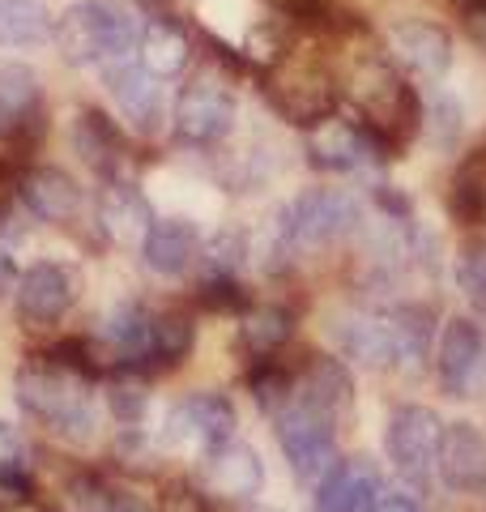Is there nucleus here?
<instances>
[{
  "mask_svg": "<svg viewBox=\"0 0 486 512\" xmlns=\"http://www.w3.org/2000/svg\"><path fill=\"white\" fill-rule=\"evenodd\" d=\"M235 120V99L231 90L214 77H201V82H192L180 103H175V133L192 146H209V141L226 137V128Z\"/></svg>",
  "mask_w": 486,
  "mask_h": 512,
  "instance_id": "obj_10",
  "label": "nucleus"
},
{
  "mask_svg": "<svg viewBox=\"0 0 486 512\" xmlns=\"http://www.w3.org/2000/svg\"><path fill=\"white\" fill-rule=\"evenodd\" d=\"M192 350V320L180 316V312H167L150 320V350H145V359H158V363H180L184 355Z\"/></svg>",
  "mask_w": 486,
  "mask_h": 512,
  "instance_id": "obj_29",
  "label": "nucleus"
},
{
  "mask_svg": "<svg viewBox=\"0 0 486 512\" xmlns=\"http://www.w3.org/2000/svg\"><path fill=\"white\" fill-rule=\"evenodd\" d=\"M337 338H342V350H346L350 359H359L367 367L397 363V325H393V316L354 312V316L342 320Z\"/></svg>",
  "mask_w": 486,
  "mask_h": 512,
  "instance_id": "obj_20",
  "label": "nucleus"
},
{
  "mask_svg": "<svg viewBox=\"0 0 486 512\" xmlns=\"http://www.w3.org/2000/svg\"><path fill=\"white\" fill-rule=\"evenodd\" d=\"M141 256L154 274H184L188 261L197 256V231L184 218H162L141 244Z\"/></svg>",
  "mask_w": 486,
  "mask_h": 512,
  "instance_id": "obj_22",
  "label": "nucleus"
},
{
  "mask_svg": "<svg viewBox=\"0 0 486 512\" xmlns=\"http://www.w3.org/2000/svg\"><path fill=\"white\" fill-rule=\"evenodd\" d=\"M103 342L116 359H141L150 350V316L137 303H120L103 320Z\"/></svg>",
  "mask_w": 486,
  "mask_h": 512,
  "instance_id": "obj_27",
  "label": "nucleus"
},
{
  "mask_svg": "<svg viewBox=\"0 0 486 512\" xmlns=\"http://www.w3.org/2000/svg\"><path fill=\"white\" fill-rule=\"evenodd\" d=\"M440 384L448 397H478L486 389V333L474 320H448L440 338Z\"/></svg>",
  "mask_w": 486,
  "mask_h": 512,
  "instance_id": "obj_8",
  "label": "nucleus"
},
{
  "mask_svg": "<svg viewBox=\"0 0 486 512\" xmlns=\"http://www.w3.org/2000/svg\"><path fill=\"white\" fill-rule=\"evenodd\" d=\"M461 291L469 299V308L486 316V244L465 248L461 256Z\"/></svg>",
  "mask_w": 486,
  "mask_h": 512,
  "instance_id": "obj_34",
  "label": "nucleus"
},
{
  "mask_svg": "<svg viewBox=\"0 0 486 512\" xmlns=\"http://www.w3.org/2000/svg\"><path fill=\"white\" fill-rule=\"evenodd\" d=\"M60 508L64 512H111V491L99 483V478L81 474V478H73V483L64 487Z\"/></svg>",
  "mask_w": 486,
  "mask_h": 512,
  "instance_id": "obj_33",
  "label": "nucleus"
},
{
  "mask_svg": "<svg viewBox=\"0 0 486 512\" xmlns=\"http://www.w3.org/2000/svg\"><path fill=\"white\" fill-rule=\"evenodd\" d=\"M52 35H56V52L69 64L124 56V52H133V43H141L137 26L120 9H111L107 0H77V5H69L56 18Z\"/></svg>",
  "mask_w": 486,
  "mask_h": 512,
  "instance_id": "obj_2",
  "label": "nucleus"
},
{
  "mask_svg": "<svg viewBox=\"0 0 486 512\" xmlns=\"http://www.w3.org/2000/svg\"><path fill=\"white\" fill-rule=\"evenodd\" d=\"M137 52H141V69L154 73L158 82H162V77L184 73V64H188V56H192V43H188V35H184V26H175L171 18H154L150 26L141 30Z\"/></svg>",
  "mask_w": 486,
  "mask_h": 512,
  "instance_id": "obj_21",
  "label": "nucleus"
},
{
  "mask_svg": "<svg viewBox=\"0 0 486 512\" xmlns=\"http://www.w3.org/2000/svg\"><path fill=\"white\" fill-rule=\"evenodd\" d=\"M9 286H13V261L0 252V291H9Z\"/></svg>",
  "mask_w": 486,
  "mask_h": 512,
  "instance_id": "obj_44",
  "label": "nucleus"
},
{
  "mask_svg": "<svg viewBox=\"0 0 486 512\" xmlns=\"http://www.w3.org/2000/svg\"><path fill=\"white\" fill-rule=\"evenodd\" d=\"M235 431V406L222 393H192L175 402L167 414V440L188 448V453H214L231 440Z\"/></svg>",
  "mask_w": 486,
  "mask_h": 512,
  "instance_id": "obj_7",
  "label": "nucleus"
},
{
  "mask_svg": "<svg viewBox=\"0 0 486 512\" xmlns=\"http://www.w3.org/2000/svg\"><path fill=\"white\" fill-rule=\"evenodd\" d=\"M107 406L124 427H137L145 419V406H150V393H145V380L137 376H116L107 384Z\"/></svg>",
  "mask_w": 486,
  "mask_h": 512,
  "instance_id": "obj_30",
  "label": "nucleus"
},
{
  "mask_svg": "<svg viewBox=\"0 0 486 512\" xmlns=\"http://www.w3.org/2000/svg\"><path fill=\"white\" fill-rule=\"evenodd\" d=\"M290 393H295V380H290L282 367L261 363V372H252V397H256V402H261L269 414H278V410L290 402Z\"/></svg>",
  "mask_w": 486,
  "mask_h": 512,
  "instance_id": "obj_32",
  "label": "nucleus"
},
{
  "mask_svg": "<svg viewBox=\"0 0 486 512\" xmlns=\"http://www.w3.org/2000/svg\"><path fill=\"white\" fill-rule=\"evenodd\" d=\"M18 406L69 440H86L94 431V414H90L86 393H81V376L64 372L56 359L22 367L18 372Z\"/></svg>",
  "mask_w": 486,
  "mask_h": 512,
  "instance_id": "obj_1",
  "label": "nucleus"
},
{
  "mask_svg": "<svg viewBox=\"0 0 486 512\" xmlns=\"http://www.w3.org/2000/svg\"><path fill=\"white\" fill-rule=\"evenodd\" d=\"M111 512H150V508L141 500H133V495H116V500H111Z\"/></svg>",
  "mask_w": 486,
  "mask_h": 512,
  "instance_id": "obj_42",
  "label": "nucleus"
},
{
  "mask_svg": "<svg viewBox=\"0 0 486 512\" xmlns=\"http://www.w3.org/2000/svg\"><path fill=\"white\" fill-rule=\"evenodd\" d=\"M39 111V77L26 64H5L0 69V137L18 128Z\"/></svg>",
  "mask_w": 486,
  "mask_h": 512,
  "instance_id": "obj_24",
  "label": "nucleus"
},
{
  "mask_svg": "<svg viewBox=\"0 0 486 512\" xmlns=\"http://www.w3.org/2000/svg\"><path fill=\"white\" fill-rule=\"evenodd\" d=\"M107 90H111V99H116L120 116L133 124L137 133H154L162 120V86L154 73H145L141 64H111Z\"/></svg>",
  "mask_w": 486,
  "mask_h": 512,
  "instance_id": "obj_16",
  "label": "nucleus"
},
{
  "mask_svg": "<svg viewBox=\"0 0 486 512\" xmlns=\"http://www.w3.org/2000/svg\"><path fill=\"white\" fill-rule=\"evenodd\" d=\"M452 214L461 222H482L486 218V184L478 175H461L457 184H452Z\"/></svg>",
  "mask_w": 486,
  "mask_h": 512,
  "instance_id": "obj_35",
  "label": "nucleus"
},
{
  "mask_svg": "<svg viewBox=\"0 0 486 512\" xmlns=\"http://www.w3.org/2000/svg\"><path fill=\"white\" fill-rule=\"evenodd\" d=\"M273 103H278L290 120L299 124H320L333 111V77L320 64H290L286 73L273 77Z\"/></svg>",
  "mask_w": 486,
  "mask_h": 512,
  "instance_id": "obj_11",
  "label": "nucleus"
},
{
  "mask_svg": "<svg viewBox=\"0 0 486 512\" xmlns=\"http://www.w3.org/2000/svg\"><path fill=\"white\" fill-rule=\"evenodd\" d=\"M440 436L444 423L435 419V410L427 406H401L393 419H388V461L397 466V474H405L410 483H423L435 466V453H440Z\"/></svg>",
  "mask_w": 486,
  "mask_h": 512,
  "instance_id": "obj_6",
  "label": "nucleus"
},
{
  "mask_svg": "<svg viewBox=\"0 0 486 512\" xmlns=\"http://www.w3.org/2000/svg\"><path fill=\"white\" fill-rule=\"evenodd\" d=\"M18 192H22L26 210L35 214V218H43V222H69L81 210V188L73 184V175H64L60 167H35V171H26Z\"/></svg>",
  "mask_w": 486,
  "mask_h": 512,
  "instance_id": "obj_18",
  "label": "nucleus"
},
{
  "mask_svg": "<svg viewBox=\"0 0 486 512\" xmlns=\"http://www.w3.org/2000/svg\"><path fill=\"white\" fill-rule=\"evenodd\" d=\"M278 9H286V13H307V9H316L320 0H273Z\"/></svg>",
  "mask_w": 486,
  "mask_h": 512,
  "instance_id": "obj_43",
  "label": "nucleus"
},
{
  "mask_svg": "<svg viewBox=\"0 0 486 512\" xmlns=\"http://www.w3.org/2000/svg\"><path fill=\"white\" fill-rule=\"evenodd\" d=\"M290 333H295V316L286 308H256V312L243 316V325H239L243 346L261 359L273 355V350H282L290 342Z\"/></svg>",
  "mask_w": 486,
  "mask_h": 512,
  "instance_id": "obj_28",
  "label": "nucleus"
},
{
  "mask_svg": "<svg viewBox=\"0 0 486 512\" xmlns=\"http://www.w3.org/2000/svg\"><path fill=\"white\" fill-rule=\"evenodd\" d=\"M380 500V474L367 457H350L320 478L312 512H371Z\"/></svg>",
  "mask_w": 486,
  "mask_h": 512,
  "instance_id": "obj_13",
  "label": "nucleus"
},
{
  "mask_svg": "<svg viewBox=\"0 0 486 512\" xmlns=\"http://www.w3.org/2000/svg\"><path fill=\"white\" fill-rule=\"evenodd\" d=\"M427 128H431V141L440 150H452L465 133V120H461V103L452 94H435L431 111H427Z\"/></svg>",
  "mask_w": 486,
  "mask_h": 512,
  "instance_id": "obj_31",
  "label": "nucleus"
},
{
  "mask_svg": "<svg viewBox=\"0 0 486 512\" xmlns=\"http://www.w3.org/2000/svg\"><path fill=\"white\" fill-rule=\"evenodd\" d=\"M52 35L43 0H0V47H35Z\"/></svg>",
  "mask_w": 486,
  "mask_h": 512,
  "instance_id": "obj_26",
  "label": "nucleus"
},
{
  "mask_svg": "<svg viewBox=\"0 0 486 512\" xmlns=\"http://www.w3.org/2000/svg\"><path fill=\"white\" fill-rule=\"evenodd\" d=\"M440 478L452 491H478L486 487V436L474 423H448L435 453Z\"/></svg>",
  "mask_w": 486,
  "mask_h": 512,
  "instance_id": "obj_14",
  "label": "nucleus"
},
{
  "mask_svg": "<svg viewBox=\"0 0 486 512\" xmlns=\"http://www.w3.org/2000/svg\"><path fill=\"white\" fill-rule=\"evenodd\" d=\"M278 222L290 235V248H324L359 227V205L337 188H312L290 201Z\"/></svg>",
  "mask_w": 486,
  "mask_h": 512,
  "instance_id": "obj_4",
  "label": "nucleus"
},
{
  "mask_svg": "<svg viewBox=\"0 0 486 512\" xmlns=\"http://www.w3.org/2000/svg\"><path fill=\"white\" fill-rule=\"evenodd\" d=\"M388 141L380 133H371L363 124H346V120H320L307 128V158L320 171H354L363 163H376L384 158Z\"/></svg>",
  "mask_w": 486,
  "mask_h": 512,
  "instance_id": "obj_9",
  "label": "nucleus"
},
{
  "mask_svg": "<svg viewBox=\"0 0 486 512\" xmlns=\"http://www.w3.org/2000/svg\"><path fill=\"white\" fill-rule=\"evenodd\" d=\"M162 512H201V495L184 483H171L162 495Z\"/></svg>",
  "mask_w": 486,
  "mask_h": 512,
  "instance_id": "obj_38",
  "label": "nucleus"
},
{
  "mask_svg": "<svg viewBox=\"0 0 486 512\" xmlns=\"http://www.w3.org/2000/svg\"><path fill=\"white\" fill-rule=\"evenodd\" d=\"M22 453V440H18V431H13L9 423H0V466H13Z\"/></svg>",
  "mask_w": 486,
  "mask_h": 512,
  "instance_id": "obj_40",
  "label": "nucleus"
},
{
  "mask_svg": "<svg viewBox=\"0 0 486 512\" xmlns=\"http://www.w3.org/2000/svg\"><path fill=\"white\" fill-rule=\"evenodd\" d=\"M295 397H299V402H307L312 410L329 414V419H337V414L350 406V376H346V367L337 359H312V363H307V372L299 376V384H295Z\"/></svg>",
  "mask_w": 486,
  "mask_h": 512,
  "instance_id": "obj_23",
  "label": "nucleus"
},
{
  "mask_svg": "<svg viewBox=\"0 0 486 512\" xmlns=\"http://www.w3.org/2000/svg\"><path fill=\"white\" fill-rule=\"evenodd\" d=\"M73 146H77V154L86 158L94 171H111V167L120 163L124 137H120V128L103 116V111L86 107L77 116V128H73Z\"/></svg>",
  "mask_w": 486,
  "mask_h": 512,
  "instance_id": "obj_25",
  "label": "nucleus"
},
{
  "mask_svg": "<svg viewBox=\"0 0 486 512\" xmlns=\"http://www.w3.org/2000/svg\"><path fill=\"white\" fill-rule=\"evenodd\" d=\"M99 222L103 231L124 248H141L154 231V210L133 184H111L99 197Z\"/></svg>",
  "mask_w": 486,
  "mask_h": 512,
  "instance_id": "obj_17",
  "label": "nucleus"
},
{
  "mask_svg": "<svg viewBox=\"0 0 486 512\" xmlns=\"http://www.w3.org/2000/svg\"><path fill=\"white\" fill-rule=\"evenodd\" d=\"M201 303L209 312H239L243 308V286L231 274H218L201 286Z\"/></svg>",
  "mask_w": 486,
  "mask_h": 512,
  "instance_id": "obj_36",
  "label": "nucleus"
},
{
  "mask_svg": "<svg viewBox=\"0 0 486 512\" xmlns=\"http://www.w3.org/2000/svg\"><path fill=\"white\" fill-rule=\"evenodd\" d=\"M273 419H278V444L286 453V466L295 470V478H303V483H320V478L337 466V448H333L337 419L299 402L295 393H290V402L273 414Z\"/></svg>",
  "mask_w": 486,
  "mask_h": 512,
  "instance_id": "obj_3",
  "label": "nucleus"
},
{
  "mask_svg": "<svg viewBox=\"0 0 486 512\" xmlns=\"http://www.w3.org/2000/svg\"><path fill=\"white\" fill-rule=\"evenodd\" d=\"M205 487L214 495H256L265 487V466L248 444L226 440L214 453H205Z\"/></svg>",
  "mask_w": 486,
  "mask_h": 512,
  "instance_id": "obj_19",
  "label": "nucleus"
},
{
  "mask_svg": "<svg viewBox=\"0 0 486 512\" xmlns=\"http://www.w3.org/2000/svg\"><path fill=\"white\" fill-rule=\"evenodd\" d=\"M137 5H141V9H162L167 0H137Z\"/></svg>",
  "mask_w": 486,
  "mask_h": 512,
  "instance_id": "obj_45",
  "label": "nucleus"
},
{
  "mask_svg": "<svg viewBox=\"0 0 486 512\" xmlns=\"http://www.w3.org/2000/svg\"><path fill=\"white\" fill-rule=\"evenodd\" d=\"M239 248H243L239 235H218V239H214V248H209V252H214V261H218L222 274H226V265L239 261Z\"/></svg>",
  "mask_w": 486,
  "mask_h": 512,
  "instance_id": "obj_39",
  "label": "nucleus"
},
{
  "mask_svg": "<svg viewBox=\"0 0 486 512\" xmlns=\"http://www.w3.org/2000/svg\"><path fill=\"white\" fill-rule=\"evenodd\" d=\"M30 495H35V483H30V474L22 470V461L0 466V508H18Z\"/></svg>",
  "mask_w": 486,
  "mask_h": 512,
  "instance_id": "obj_37",
  "label": "nucleus"
},
{
  "mask_svg": "<svg viewBox=\"0 0 486 512\" xmlns=\"http://www.w3.org/2000/svg\"><path fill=\"white\" fill-rule=\"evenodd\" d=\"M354 99H359V107H363L367 128L371 133H380L384 141L388 137H405L418 120H423L414 90L401 86L397 73L388 69V64H363V69L354 73Z\"/></svg>",
  "mask_w": 486,
  "mask_h": 512,
  "instance_id": "obj_5",
  "label": "nucleus"
},
{
  "mask_svg": "<svg viewBox=\"0 0 486 512\" xmlns=\"http://www.w3.org/2000/svg\"><path fill=\"white\" fill-rule=\"evenodd\" d=\"M73 299H77V278L69 265L39 261L18 278V312L26 320H35V325H47V320L64 316Z\"/></svg>",
  "mask_w": 486,
  "mask_h": 512,
  "instance_id": "obj_12",
  "label": "nucleus"
},
{
  "mask_svg": "<svg viewBox=\"0 0 486 512\" xmlns=\"http://www.w3.org/2000/svg\"><path fill=\"white\" fill-rule=\"evenodd\" d=\"M371 512H418L414 500H405V495H380L376 504H371Z\"/></svg>",
  "mask_w": 486,
  "mask_h": 512,
  "instance_id": "obj_41",
  "label": "nucleus"
},
{
  "mask_svg": "<svg viewBox=\"0 0 486 512\" xmlns=\"http://www.w3.org/2000/svg\"><path fill=\"white\" fill-rule=\"evenodd\" d=\"M388 47H393V60L405 64L410 73L418 77H444L448 64H452V39L444 35V26L435 22H401L393 26V35H388Z\"/></svg>",
  "mask_w": 486,
  "mask_h": 512,
  "instance_id": "obj_15",
  "label": "nucleus"
}]
</instances>
